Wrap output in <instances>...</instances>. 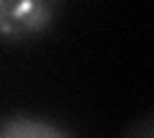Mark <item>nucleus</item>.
I'll use <instances>...</instances> for the list:
<instances>
[{
    "mask_svg": "<svg viewBox=\"0 0 154 138\" xmlns=\"http://www.w3.org/2000/svg\"><path fill=\"white\" fill-rule=\"evenodd\" d=\"M64 5L67 0H0V44L21 46L44 39Z\"/></svg>",
    "mask_w": 154,
    "mask_h": 138,
    "instance_id": "obj_1",
    "label": "nucleus"
},
{
    "mask_svg": "<svg viewBox=\"0 0 154 138\" xmlns=\"http://www.w3.org/2000/svg\"><path fill=\"white\" fill-rule=\"evenodd\" d=\"M0 138H75V133L46 115L11 113L0 118Z\"/></svg>",
    "mask_w": 154,
    "mask_h": 138,
    "instance_id": "obj_2",
    "label": "nucleus"
},
{
    "mask_svg": "<svg viewBox=\"0 0 154 138\" xmlns=\"http://www.w3.org/2000/svg\"><path fill=\"white\" fill-rule=\"evenodd\" d=\"M121 138H154V113L146 110L141 118L128 123L126 131L121 133Z\"/></svg>",
    "mask_w": 154,
    "mask_h": 138,
    "instance_id": "obj_3",
    "label": "nucleus"
}]
</instances>
